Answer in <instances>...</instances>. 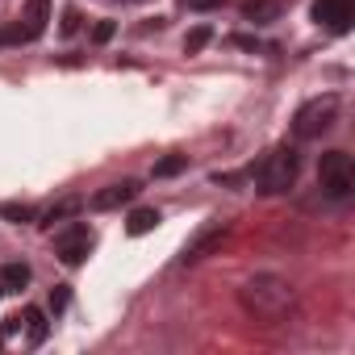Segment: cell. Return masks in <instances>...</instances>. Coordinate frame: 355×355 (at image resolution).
<instances>
[{
  "label": "cell",
  "instance_id": "cell-1",
  "mask_svg": "<svg viewBox=\"0 0 355 355\" xmlns=\"http://www.w3.org/2000/svg\"><path fill=\"white\" fill-rule=\"evenodd\" d=\"M239 305L255 326H280L297 309V288L276 272H259L239 284Z\"/></svg>",
  "mask_w": 355,
  "mask_h": 355
},
{
  "label": "cell",
  "instance_id": "cell-2",
  "mask_svg": "<svg viewBox=\"0 0 355 355\" xmlns=\"http://www.w3.org/2000/svg\"><path fill=\"white\" fill-rule=\"evenodd\" d=\"M297 171H301V155L293 146H276L272 155H263V163L255 171V184L263 197H276V193H288L297 184Z\"/></svg>",
  "mask_w": 355,
  "mask_h": 355
},
{
  "label": "cell",
  "instance_id": "cell-3",
  "mask_svg": "<svg viewBox=\"0 0 355 355\" xmlns=\"http://www.w3.org/2000/svg\"><path fill=\"white\" fill-rule=\"evenodd\" d=\"M318 184L330 201H343L351 197L355 189V167H351V155L347 150H326L322 163H318Z\"/></svg>",
  "mask_w": 355,
  "mask_h": 355
},
{
  "label": "cell",
  "instance_id": "cell-4",
  "mask_svg": "<svg viewBox=\"0 0 355 355\" xmlns=\"http://www.w3.org/2000/svg\"><path fill=\"white\" fill-rule=\"evenodd\" d=\"M334 121H338V96H318V101L301 105V113H297L293 130H297V138H301V142H313V138L330 134V130H334Z\"/></svg>",
  "mask_w": 355,
  "mask_h": 355
},
{
  "label": "cell",
  "instance_id": "cell-5",
  "mask_svg": "<svg viewBox=\"0 0 355 355\" xmlns=\"http://www.w3.org/2000/svg\"><path fill=\"white\" fill-rule=\"evenodd\" d=\"M230 234V226L226 222H209V226H201L193 239H189V247H184V255H180V263L189 268V263H201L214 247H222V239Z\"/></svg>",
  "mask_w": 355,
  "mask_h": 355
},
{
  "label": "cell",
  "instance_id": "cell-6",
  "mask_svg": "<svg viewBox=\"0 0 355 355\" xmlns=\"http://www.w3.org/2000/svg\"><path fill=\"white\" fill-rule=\"evenodd\" d=\"M351 17H355V0H313V21L334 34H343Z\"/></svg>",
  "mask_w": 355,
  "mask_h": 355
},
{
  "label": "cell",
  "instance_id": "cell-7",
  "mask_svg": "<svg viewBox=\"0 0 355 355\" xmlns=\"http://www.w3.org/2000/svg\"><path fill=\"white\" fill-rule=\"evenodd\" d=\"M55 251H59V259L63 263H84V255L92 251V234H88V226H71V230H63L59 239H55Z\"/></svg>",
  "mask_w": 355,
  "mask_h": 355
},
{
  "label": "cell",
  "instance_id": "cell-8",
  "mask_svg": "<svg viewBox=\"0 0 355 355\" xmlns=\"http://www.w3.org/2000/svg\"><path fill=\"white\" fill-rule=\"evenodd\" d=\"M138 197V184L134 180H121V184H105L101 193H92V209L96 214H105V209H121L125 201H134Z\"/></svg>",
  "mask_w": 355,
  "mask_h": 355
},
{
  "label": "cell",
  "instance_id": "cell-9",
  "mask_svg": "<svg viewBox=\"0 0 355 355\" xmlns=\"http://www.w3.org/2000/svg\"><path fill=\"white\" fill-rule=\"evenodd\" d=\"M243 17L263 26V21H276L280 17V0H243Z\"/></svg>",
  "mask_w": 355,
  "mask_h": 355
},
{
  "label": "cell",
  "instance_id": "cell-10",
  "mask_svg": "<svg viewBox=\"0 0 355 355\" xmlns=\"http://www.w3.org/2000/svg\"><path fill=\"white\" fill-rule=\"evenodd\" d=\"M46 21H51V0H30L26 5V34L38 38L46 30Z\"/></svg>",
  "mask_w": 355,
  "mask_h": 355
},
{
  "label": "cell",
  "instance_id": "cell-11",
  "mask_svg": "<svg viewBox=\"0 0 355 355\" xmlns=\"http://www.w3.org/2000/svg\"><path fill=\"white\" fill-rule=\"evenodd\" d=\"M155 226H159V214H155V209H134L130 222H125V230H130L134 239H138V234H150Z\"/></svg>",
  "mask_w": 355,
  "mask_h": 355
},
{
  "label": "cell",
  "instance_id": "cell-12",
  "mask_svg": "<svg viewBox=\"0 0 355 355\" xmlns=\"http://www.w3.org/2000/svg\"><path fill=\"white\" fill-rule=\"evenodd\" d=\"M76 209H80V201H59V205H51V209H46L42 218H38V226H42V230H51L55 222H63V218H71Z\"/></svg>",
  "mask_w": 355,
  "mask_h": 355
},
{
  "label": "cell",
  "instance_id": "cell-13",
  "mask_svg": "<svg viewBox=\"0 0 355 355\" xmlns=\"http://www.w3.org/2000/svg\"><path fill=\"white\" fill-rule=\"evenodd\" d=\"M0 280H5L9 288H26L30 284V268L26 263H5V268H0Z\"/></svg>",
  "mask_w": 355,
  "mask_h": 355
},
{
  "label": "cell",
  "instance_id": "cell-14",
  "mask_svg": "<svg viewBox=\"0 0 355 355\" xmlns=\"http://www.w3.org/2000/svg\"><path fill=\"white\" fill-rule=\"evenodd\" d=\"M189 167V159L184 155H167V159H159L155 163V180H167V175H180Z\"/></svg>",
  "mask_w": 355,
  "mask_h": 355
},
{
  "label": "cell",
  "instance_id": "cell-15",
  "mask_svg": "<svg viewBox=\"0 0 355 355\" xmlns=\"http://www.w3.org/2000/svg\"><path fill=\"white\" fill-rule=\"evenodd\" d=\"M209 38H214V30H209V26L189 30V38H184V55H201V51L209 46Z\"/></svg>",
  "mask_w": 355,
  "mask_h": 355
},
{
  "label": "cell",
  "instance_id": "cell-16",
  "mask_svg": "<svg viewBox=\"0 0 355 355\" xmlns=\"http://www.w3.org/2000/svg\"><path fill=\"white\" fill-rule=\"evenodd\" d=\"M26 330H30V343H42L46 338V318H42V309H26Z\"/></svg>",
  "mask_w": 355,
  "mask_h": 355
},
{
  "label": "cell",
  "instance_id": "cell-17",
  "mask_svg": "<svg viewBox=\"0 0 355 355\" xmlns=\"http://www.w3.org/2000/svg\"><path fill=\"white\" fill-rule=\"evenodd\" d=\"M0 218H9V222H30L34 209H30V205H5V209H0Z\"/></svg>",
  "mask_w": 355,
  "mask_h": 355
},
{
  "label": "cell",
  "instance_id": "cell-18",
  "mask_svg": "<svg viewBox=\"0 0 355 355\" xmlns=\"http://www.w3.org/2000/svg\"><path fill=\"white\" fill-rule=\"evenodd\" d=\"M67 301H71V293H67V284H59V288L51 293V309L59 313V309H67Z\"/></svg>",
  "mask_w": 355,
  "mask_h": 355
},
{
  "label": "cell",
  "instance_id": "cell-19",
  "mask_svg": "<svg viewBox=\"0 0 355 355\" xmlns=\"http://www.w3.org/2000/svg\"><path fill=\"white\" fill-rule=\"evenodd\" d=\"M113 30H117L113 21H101V26L92 30V42H109V38H113Z\"/></svg>",
  "mask_w": 355,
  "mask_h": 355
},
{
  "label": "cell",
  "instance_id": "cell-20",
  "mask_svg": "<svg viewBox=\"0 0 355 355\" xmlns=\"http://www.w3.org/2000/svg\"><path fill=\"white\" fill-rule=\"evenodd\" d=\"M76 30H80V13L67 9V13H63V34H76Z\"/></svg>",
  "mask_w": 355,
  "mask_h": 355
},
{
  "label": "cell",
  "instance_id": "cell-21",
  "mask_svg": "<svg viewBox=\"0 0 355 355\" xmlns=\"http://www.w3.org/2000/svg\"><path fill=\"white\" fill-rule=\"evenodd\" d=\"M230 42H234V46H239V51H259V42H255V38H251V34H234V38H230Z\"/></svg>",
  "mask_w": 355,
  "mask_h": 355
},
{
  "label": "cell",
  "instance_id": "cell-22",
  "mask_svg": "<svg viewBox=\"0 0 355 355\" xmlns=\"http://www.w3.org/2000/svg\"><path fill=\"white\" fill-rule=\"evenodd\" d=\"M184 5H189V9H197V13H205V9H218L222 0H184Z\"/></svg>",
  "mask_w": 355,
  "mask_h": 355
},
{
  "label": "cell",
  "instance_id": "cell-23",
  "mask_svg": "<svg viewBox=\"0 0 355 355\" xmlns=\"http://www.w3.org/2000/svg\"><path fill=\"white\" fill-rule=\"evenodd\" d=\"M5 42H9V30H5V34H0V46H5Z\"/></svg>",
  "mask_w": 355,
  "mask_h": 355
},
{
  "label": "cell",
  "instance_id": "cell-24",
  "mask_svg": "<svg viewBox=\"0 0 355 355\" xmlns=\"http://www.w3.org/2000/svg\"><path fill=\"white\" fill-rule=\"evenodd\" d=\"M0 297H5V288H0Z\"/></svg>",
  "mask_w": 355,
  "mask_h": 355
}]
</instances>
